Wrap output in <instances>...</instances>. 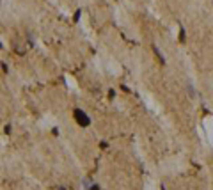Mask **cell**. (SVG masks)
<instances>
[{"label": "cell", "mask_w": 213, "mask_h": 190, "mask_svg": "<svg viewBox=\"0 0 213 190\" xmlns=\"http://www.w3.org/2000/svg\"><path fill=\"white\" fill-rule=\"evenodd\" d=\"M151 48H153V53H155L156 61H158V62L162 64V66H165V64H167V61H165V57H163V53H162V52H160V48H158L156 44H153Z\"/></svg>", "instance_id": "obj_2"}, {"label": "cell", "mask_w": 213, "mask_h": 190, "mask_svg": "<svg viewBox=\"0 0 213 190\" xmlns=\"http://www.w3.org/2000/svg\"><path fill=\"white\" fill-rule=\"evenodd\" d=\"M160 190H167L165 188V185H160Z\"/></svg>", "instance_id": "obj_7"}, {"label": "cell", "mask_w": 213, "mask_h": 190, "mask_svg": "<svg viewBox=\"0 0 213 190\" xmlns=\"http://www.w3.org/2000/svg\"><path fill=\"white\" fill-rule=\"evenodd\" d=\"M59 190H66V188H59Z\"/></svg>", "instance_id": "obj_8"}, {"label": "cell", "mask_w": 213, "mask_h": 190, "mask_svg": "<svg viewBox=\"0 0 213 190\" xmlns=\"http://www.w3.org/2000/svg\"><path fill=\"white\" fill-rule=\"evenodd\" d=\"M89 190H99V185H92V187H89Z\"/></svg>", "instance_id": "obj_6"}, {"label": "cell", "mask_w": 213, "mask_h": 190, "mask_svg": "<svg viewBox=\"0 0 213 190\" xmlns=\"http://www.w3.org/2000/svg\"><path fill=\"white\" fill-rule=\"evenodd\" d=\"M73 119L77 121V125L80 128H89L91 126V117H89V114H85L82 108H75L73 110Z\"/></svg>", "instance_id": "obj_1"}, {"label": "cell", "mask_w": 213, "mask_h": 190, "mask_svg": "<svg viewBox=\"0 0 213 190\" xmlns=\"http://www.w3.org/2000/svg\"><path fill=\"white\" fill-rule=\"evenodd\" d=\"M2 73H6V75L9 73V68H7V64H6V62H2Z\"/></svg>", "instance_id": "obj_4"}, {"label": "cell", "mask_w": 213, "mask_h": 190, "mask_svg": "<svg viewBox=\"0 0 213 190\" xmlns=\"http://www.w3.org/2000/svg\"><path fill=\"white\" fill-rule=\"evenodd\" d=\"M108 96H110V99H114L115 98V91H114V89H108Z\"/></svg>", "instance_id": "obj_5"}, {"label": "cell", "mask_w": 213, "mask_h": 190, "mask_svg": "<svg viewBox=\"0 0 213 190\" xmlns=\"http://www.w3.org/2000/svg\"><path fill=\"white\" fill-rule=\"evenodd\" d=\"M178 36H179V43H181V44H185V43H186V32H185L183 27L178 28Z\"/></svg>", "instance_id": "obj_3"}]
</instances>
